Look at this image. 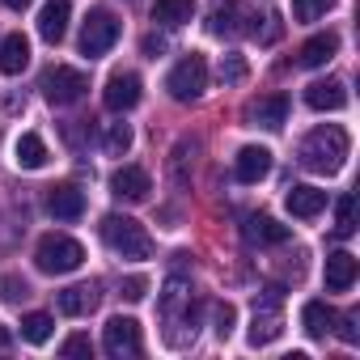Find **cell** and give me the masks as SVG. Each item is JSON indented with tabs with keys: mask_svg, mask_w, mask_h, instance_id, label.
<instances>
[{
	"mask_svg": "<svg viewBox=\"0 0 360 360\" xmlns=\"http://www.w3.org/2000/svg\"><path fill=\"white\" fill-rule=\"evenodd\" d=\"M0 5H5V9H26L30 0H0Z\"/></svg>",
	"mask_w": 360,
	"mask_h": 360,
	"instance_id": "obj_40",
	"label": "cell"
},
{
	"mask_svg": "<svg viewBox=\"0 0 360 360\" xmlns=\"http://www.w3.org/2000/svg\"><path fill=\"white\" fill-rule=\"evenodd\" d=\"M140 47H144V56H148V60H157V56L165 51V39H161V34H144V43H140Z\"/></svg>",
	"mask_w": 360,
	"mask_h": 360,
	"instance_id": "obj_38",
	"label": "cell"
},
{
	"mask_svg": "<svg viewBox=\"0 0 360 360\" xmlns=\"http://www.w3.org/2000/svg\"><path fill=\"white\" fill-rule=\"evenodd\" d=\"M161 318H165V339L174 347H183L195 339V326H200V305L191 297V284L183 276H169L165 280V292H161Z\"/></svg>",
	"mask_w": 360,
	"mask_h": 360,
	"instance_id": "obj_1",
	"label": "cell"
},
{
	"mask_svg": "<svg viewBox=\"0 0 360 360\" xmlns=\"http://www.w3.org/2000/svg\"><path fill=\"white\" fill-rule=\"evenodd\" d=\"M47 144H43V136L39 131H26V136H18V144H13V161L22 165V169H43L47 165Z\"/></svg>",
	"mask_w": 360,
	"mask_h": 360,
	"instance_id": "obj_26",
	"label": "cell"
},
{
	"mask_svg": "<svg viewBox=\"0 0 360 360\" xmlns=\"http://www.w3.org/2000/svg\"><path fill=\"white\" fill-rule=\"evenodd\" d=\"M280 330H284V314H280V288H267V297L255 305V322H250L246 339H250L255 347H263V343L280 339Z\"/></svg>",
	"mask_w": 360,
	"mask_h": 360,
	"instance_id": "obj_8",
	"label": "cell"
},
{
	"mask_svg": "<svg viewBox=\"0 0 360 360\" xmlns=\"http://www.w3.org/2000/svg\"><path fill=\"white\" fill-rule=\"evenodd\" d=\"M335 233L339 238L356 233V195H339V204H335Z\"/></svg>",
	"mask_w": 360,
	"mask_h": 360,
	"instance_id": "obj_30",
	"label": "cell"
},
{
	"mask_svg": "<svg viewBox=\"0 0 360 360\" xmlns=\"http://www.w3.org/2000/svg\"><path fill=\"white\" fill-rule=\"evenodd\" d=\"M102 148H106L110 157H127V148H131V127H127V123H110L106 136H102Z\"/></svg>",
	"mask_w": 360,
	"mask_h": 360,
	"instance_id": "obj_29",
	"label": "cell"
},
{
	"mask_svg": "<svg viewBox=\"0 0 360 360\" xmlns=\"http://www.w3.org/2000/svg\"><path fill=\"white\" fill-rule=\"evenodd\" d=\"M347 148H352L347 131H343L339 123H322V127H314V131L301 140L297 157H301V165L314 169V174H339L343 161H347Z\"/></svg>",
	"mask_w": 360,
	"mask_h": 360,
	"instance_id": "obj_2",
	"label": "cell"
},
{
	"mask_svg": "<svg viewBox=\"0 0 360 360\" xmlns=\"http://www.w3.org/2000/svg\"><path fill=\"white\" fill-rule=\"evenodd\" d=\"M356 276H360L356 255H347V250L326 255V292H347V288L356 284Z\"/></svg>",
	"mask_w": 360,
	"mask_h": 360,
	"instance_id": "obj_17",
	"label": "cell"
},
{
	"mask_svg": "<svg viewBox=\"0 0 360 360\" xmlns=\"http://www.w3.org/2000/svg\"><path fill=\"white\" fill-rule=\"evenodd\" d=\"M335 51H339V39H335V34H314V39L301 43L297 64H301V68H326V64L335 60Z\"/></svg>",
	"mask_w": 360,
	"mask_h": 360,
	"instance_id": "obj_22",
	"label": "cell"
},
{
	"mask_svg": "<svg viewBox=\"0 0 360 360\" xmlns=\"http://www.w3.org/2000/svg\"><path fill=\"white\" fill-rule=\"evenodd\" d=\"M98 301H102L98 284H68L56 305H60V314H68V318H85V314L98 309Z\"/></svg>",
	"mask_w": 360,
	"mask_h": 360,
	"instance_id": "obj_18",
	"label": "cell"
},
{
	"mask_svg": "<svg viewBox=\"0 0 360 360\" xmlns=\"http://www.w3.org/2000/svg\"><path fill=\"white\" fill-rule=\"evenodd\" d=\"M140 94H144V85H140L136 72H115V77L106 81V89H102V102H106V110L127 115V110L140 102Z\"/></svg>",
	"mask_w": 360,
	"mask_h": 360,
	"instance_id": "obj_11",
	"label": "cell"
},
{
	"mask_svg": "<svg viewBox=\"0 0 360 360\" xmlns=\"http://www.w3.org/2000/svg\"><path fill=\"white\" fill-rule=\"evenodd\" d=\"M165 89H169V98H174V102H195V98L208 89V60H204L200 51L183 56V60L169 68Z\"/></svg>",
	"mask_w": 360,
	"mask_h": 360,
	"instance_id": "obj_5",
	"label": "cell"
},
{
	"mask_svg": "<svg viewBox=\"0 0 360 360\" xmlns=\"http://www.w3.org/2000/svg\"><path fill=\"white\" fill-rule=\"evenodd\" d=\"M233 326H238V309H233L229 301H217V305H212V330H217L221 339H229Z\"/></svg>",
	"mask_w": 360,
	"mask_h": 360,
	"instance_id": "obj_31",
	"label": "cell"
},
{
	"mask_svg": "<svg viewBox=\"0 0 360 360\" xmlns=\"http://www.w3.org/2000/svg\"><path fill=\"white\" fill-rule=\"evenodd\" d=\"M60 356H94V343H89V335H68V339L60 343Z\"/></svg>",
	"mask_w": 360,
	"mask_h": 360,
	"instance_id": "obj_35",
	"label": "cell"
},
{
	"mask_svg": "<svg viewBox=\"0 0 360 360\" xmlns=\"http://www.w3.org/2000/svg\"><path fill=\"white\" fill-rule=\"evenodd\" d=\"M330 5L335 0H292V18L297 22H318V18H326Z\"/></svg>",
	"mask_w": 360,
	"mask_h": 360,
	"instance_id": "obj_32",
	"label": "cell"
},
{
	"mask_svg": "<svg viewBox=\"0 0 360 360\" xmlns=\"http://www.w3.org/2000/svg\"><path fill=\"white\" fill-rule=\"evenodd\" d=\"M335 322H339V339H343V343H360V326H356L360 314H343V318H335Z\"/></svg>",
	"mask_w": 360,
	"mask_h": 360,
	"instance_id": "obj_37",
	"label": "cell"
},
{
	"mask_svg": "<svg viewBox=\"0 0 360 360\" xmlns=\"http://www.w3.org/2000/svg\"><path fill=\"white\" fill-rule=\"evenodd\" d=\"M242 238H246L250 246H284V242L292 238V229H288V225H280L276 217H263V212H255V217H246V225H242Z\"/></svg>",
	"mask_w": 360,
	"mask_h": 360,
	"instance_id": "obj_14",
	"label": "cell"
},
{
	"mask_svg": "<svg viewBox=\"0 0 360 360\" xmlns=\"http://www.w3.org/2000/svg\"><path fill=\"white\" fill-rule=\"evenodd\" d=\"M301 326H305L309 339H326L335 330V309L326 301H305L301 305Z\"/></svg>",
	"mask_w": 360,
	"mask_h": 360,
	"instance_id": "obj_25",
	"label": "cell"
},
{
	"mask_svg": "<svg viewBox=\"0 0 360 360\" xmlns=\"http://www.w3.org/2000/svg\"><path fill=\"white\" fill-rule=\"evenodd\" d=\"M85 89H89V77H85L81 68L56 64V68L43 72V98H47L51 106H72V102L85 98Z\"/></svg>",
	"mask_w": 360,
	"mask_h": 360,
	"instance_id": "obj_7",
	"label": "cell"
},
{
	"mask_svg": "<svg viewBox=\"0 0 360 360\" xmlns=\"http://www.w3.org/2000/svg\"><path fill=\"white\" fill-rule=\"evenodd\" d=\"M51 330H56V318L43 314V309H34V314L22 318V339H26V343H47Z\"/></svg>",
	"mask_w": 360,
	"mask_h": 360,
	"instance_id": "obj_27",
	"label": "cell"
},
{
	"mask_svg": "<svg viewBox=\"0 0 360 360\" xmlns=\"http://www.w3.org/2000/svg\"><path fill=\"white\" fill-rule=\"evenodd\" d=\"M9 343H13V335H9V326H5V322H0V347H9Z\"/></svg>",
	"mask_w": 360,
	"mask_h": 360,
	"instance_id": "obj_39",
	"label": "cell"
},
{
	"mask_svg": "<svg viewBox=\"0 0 360 360\" xmlns=\"http://www.w3.org/2000/svg\"><path fill=\"white\" fill-rule=\"evenodd\" d=\"M246 119L255 127H267V131H280L284 119H288V94H267V98H255L246 106Z\"/></svg>",
	"mask_w": 360,
	"mask_h": 360,
	"instance_id": "obj_13",
	"label": "cell"
},
{
	"mask_svg": "<svg viewBox=\"0 0 360 360\" xmlns=\"http://www.w3.org/2000/svg\"><path fill=\"white\" fill-rule=\"evenodd\" d=\"M246 22H255L242 5H221L217 13H212V34L217 39H238V34H246L250 26Z\"/></svg>",
	"mask_w": 360,
	"mask_h": 360,
	"instance_id": "obj_24",
	"label": "cell"
},
{
	"mask_svg": "<svg viewBox=\"0 0 360 360\" xmlns=\"http://www.w3.org/2000/svg\"><path fill=\"white\" fill-rule=\"evenodd\" d=\"M0 297H5V301H22V297H30V288H26L22 276H0Z\"/></svg>",
	"mask_w": 360,
	"mask_h": 360,
	"instance_id": "obj_34",
	"label": "cell"
},
{
	"mask_svg": "<svg viewBox=\"0 0 360 360\" xmlns=\"http://www.w3.org/2000/svg\"><path fill=\"white\" fill-rule=\"evenodd\" d=\"M187 165H195V140H183V144H174V157H169V174H174V183L178 187H187V178H191V169Z\"/></svg>",
	"mask_w": 360,
	"mask_h": 360,
	"instance_id": "obj_28",
	"label": "cell"
},
{
	"mask_svg": "<svg viewBox=\"0 0 360 360\" xmlns=\"http://www.w3.org/2000/svg\"><path fill=\"white\" fill-rule=\"evenodd\" d=\"M148 191H153V178H148V169H140V165H119V169L110 174V195H115V200L140 204V200H148Z\"/></svg>",
	"mask_w": 360,
	"mask_h": 360,
	"instance_id": "obj_10",
	"label": "cell"
},
{
	"mask_svg": "<svg viewBox=\"0 0 360 360\" xmlns=\"http://www.w3.org/2000/svg\"><path fill=\"white\" fill-rule=\"evenodd\" d=\"M68 18H72V0H47L43 13H39V39L60 43L68 34Z\"/></svg>",
	"mask_w": 360,
	"mask_h": 360,
	"instance_id": "obj_16",
	"label": "cell"
},
{
	"mask_svg": "<svg viewBox=\"0 0 360 360\" xmlns=\"http://www.w3.org/2000/svg\"><path fill=\"white\" fill-rule=\"evenodd\" d=\"M305 106L309 110H343L347 106V85L335 81V77L314 81V85H305Z\"/></svg>",
	"mask_w": 360,
	"mask_h": 360,
	"instance_id": "obj_15",
	"label": "cell"
},
{
	"mask_svg": "<svg viewBox=\"0 0 360 360\" xmlns=\"http://www.w3.org/2000/svg\"><path fill=\"white\" fill-rule=\"evenodd\" d=\"M26 64H30V39L22 30L18 34H5V43H0V72L18 77V72H26Z\"/></svg>",
	"mask_w": 360,
	"mask_h": 360,
	"instance_id": "obj_20",
	"label": "cell"
},
{
	"mask_svg": "<svg viewBox=\"0 0 360 360\" xmlns=\"http://www.w3.org/2000/svg\"><path fill=\"white\" fill-rule=\"evenodd\" d=\"M102 347H106V356H115V360H123V356H140L144 352V339H140V322L136 318H110L106 322V330H102Z\"/></svg>",
	"mask_w": 360,
	"mask_h": 360,
	"instance_id": "obj_9",
	"label": "cell"
},
{
	"mask_svg": "<svg viewBox=\"0 0 360 360\" xmlns=\"http://www.w3.org/2000/svg\"><path fill=\"white\" fill-rule=\"evenodd\" d=\"M195 18V0H153V22L165 30H178Z\"/></svg>",
	"mask_w": 360,
	"mask_h": 360,
	"instance_id": "obj_23",
	"label": "cell"
},
{
	"mask_svg": "<svg viewBox=\"0 0 360 360\" xmlns=\"http://www.w3.org/2000/svg\"><path fill=\"white\" fill-rule=\"evenodd\" d=\"M81 263H85V246L77 238H68V233H47L34 246V267L47 271V276H68Z\"/></svg>",
	"mask_w": 360,
	"mask_h": 360,
	"instance_id": "obj_3",
	"label": "cell"
},
{
	"mask_svg": "<svg viewBox=\"0 0 360 360\" xmlns=\"http://www.w3.org/2000/svg\"><path fill=\"white\" fill-rule=\"evenodd\" d=\"M233 174H238V183H246V187L263 183V178L271 174V148H263V144H246V148L233 157Z\"/></svg>",
	"mask_w": 360,
	"mask_h": 360,
	"instance_id": "obj_12",
	"label": "cell"
},
{
	"mask_svg": "<svg viewBox=\"0 0 360 360\" xmlns=\"http://www.w3.org/2000/svg\"><path fill=\"white\" fill-rule=\"evenodd\" d=\"M246 72H250V68H246V56H225V60H221V81H225V85H242Z\"/></svg>",
	"mask_w": 360,
	"mask_h": 360,
	"instance_id": "obj_33",
	"label": "cell"
},
{
	"mask_svg": "<svg viewBox=\"0 0 360 360\" xmlns=\"http://www.w3.org/2000/svg\"><path fill=\"white\" fill-rule=\"evenodd\" d=\"M284 208H288L297 221H314V217L326 208V191H318V187H292V191L284 195Z\"/></svg>",
	"mask_w": 360,
	"mask_h": 360,
	"instance_id": "obj_21",
	"label": "cell"
},
{
	"mask_svg": "<svg viewBox=\"0 0 360 360\" xmlns=\"http://www.w3.org/2000/svg\"><path fill=\"white\" fill-rule=\"evenodd\" d=\"M47 212H51L56 221H77V217L85 212V191L72 187V183L51 187V195H47Z\"/></svg>",
	"mask_w": 360,
	"mask_h": 360,
	"instance_id": "obj_19",
	"label": "cell"
},
{
	"mask_svg": "<svg viewBox=\"0 0 360 360\" xmlns=\"http://www.w3.org/2000/svg\"><path fill=\"white\" fill-rule=\"evenodd\" d=\"M102 238H106V246H110L115 255H123V259H148V255H153L148 229H144L140 221H131V217L110 212V217L102 221Z\"/></svg>",
	"mask_w": 360,
	"mask_h": 360,
	"instance_id": "obj_4",
	"label": "cell"
},
{
	"mask_svg": "<svg viewBox=\"0 0 360 360\" xmlns=\"http://www.w3.org/2000/svg\"><path fill=\"white\" fill-rule=\"evenodd\" d=\"M119 34H123V26H119V18L110 13V9H89V18H85V26H81V56H89V60H98V56H106L115 43H119Z\"/></svg>",
	"mask_w": 360,
	"mask_h": 360,
	"instance_id": "obj_6",
	"label": "cell"
},
{
	"mask_svg": "<svg viewBox=\"0 0 360 360\" xmlns=\"http://www.w3.org/2000/svg\"><path fill=\"white\" fill-rule=\"evenodd\" d=\"M119 292H123L127 301H144V292H148V280H144V276H127V280L119 284Z\"/></svg>",
	"mask_w": 360,
	"mask_h": 360,
	"instance_id": "obj_36",
	"label": "cell"
}]
</instances>
